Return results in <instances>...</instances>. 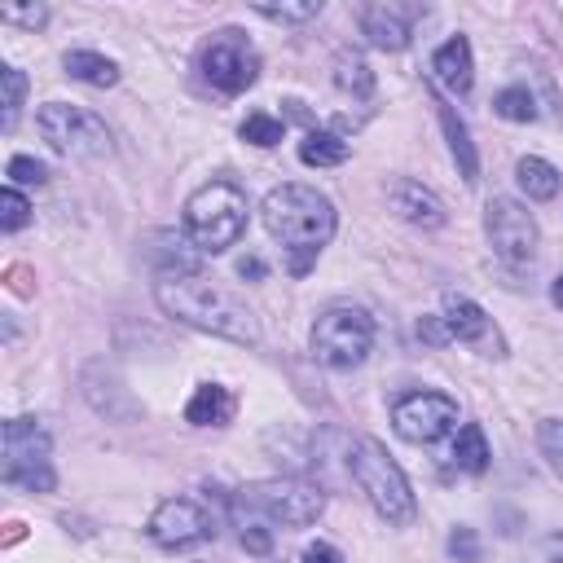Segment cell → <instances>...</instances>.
I'll return each mask as SVG.
<instances>
[{"instance_id":"1","label":"cell","mask_w":563,"mask_h":563,"mask_svg":"<svg viewBox=\"0 0 563 563\" xmlns=\"http://www.w3.org/2000/svg\"><path fill=\"white\" fill-rule=\"evenodd\" d=\"M154 299L167 317L202 330V334H216V339H229V343H260V321L255 312L220 282L202 277V273H176V277H158L154 282Z\"/></svg>"},{"instance_id":"26","label":"cell","mask_w":563,"mask_h":563,"mask_svg":"<svg viewBox=\"0 0 563 563\" xmlns=\"http://www.w3.org/2000/svg\"><path fill=\"white\" fill-rule=\"evenodd\" d=\"M493 110H497L501 119H510V123H532V119H537V97H532L523 84H510V88H501V92L493 97Z\"/></svg>"},{"instance_id":"33","label":"cell","mask_w":563,"mask_h":563,"mask_svg":"<svg viewBox=\"0 0 563 563\" xmlns=\"http://www.w3.org/2000/svg\"><path fill=\"white\" fill-rule=\"evenodd\" d=\"M9 180L13 185H44L48 180V167L40 158H31V154H13L9 158Z\"/></svg>"},{"instance_id":"34","label":"cell","mask_w":563,"mask_h":563,"mask_svg":"<svg viewBox=\"0 0 563 563\" xmlns=\"http://www.w3.org/2000/svg\"><path fill=\"white\" fill-rule=\"evenodd\" d=\"M449 554H453L457 563H479V537H475V528L457 523V528L449 532Z\"/></svg>"},{"instance_id":"22","label":"cell","mask_w":563,"mask_h":563,"mask_svg":"<svg viewBox=\"0 0 563 563\" xmlns=\"http://www.w3.org/2000/svg\"><path fill=\"white\" fill-rule=\"evenodd\" d=\"M347 154H352V145H347L339 132H325V128H312V132H303V141H299V158H303L308 167H339Z\"/></svg>"},{"instance_id":"19","label":"cell","mask_w":563,"mask_h":563,"mask_svg":"<svg viewBox=\"0 0 563 563\" xmlns=\"http://www.w3.org/2000/svg\"><path fill=\"white\" fill-rule=\"evenodd\" d=\"M229 418H233V396H229V387H220V383H198L194 396H189V405H185V422H194V427H224Z\"/></svg>"},{"instance_id":"16","label":"cell","mask_w":563,"mask_h":563,"mask_svg":"<svg viewBox=\"0 0 563 563\" xmlns=\"http://www.w3.org/2000/svg\"><path fill=\"white\" fill-rule=\"evenodd\" d=\"M387 207H391L400 220L418 224V229H440V224L449 220V211H444L440 194H435V189H427L422 180H409V176H400V180H391V185H387Z\"/></svg>"},{"instance_id":"37","label":"cell","mask_w":563,"mask_h":563,"mask_svg":"<svg viewBox=\"0 0 563 563\" xmlns=\"http://www.w3.org/2000/svg\"><path fill=\"white\" fill-rule=\"evenodd\" d=\"M550 299H554V303H559V308H563V273H559V277H554V286H550Z\"/></svg>"},{"instance_id":"36","label":"cell","mask_w":563,"mask_h":563,"mask_svg":"<svg viewBox=\"0 0 563 563\" xmlns=\"http://www.w3.org/2000/svg\"><path fill=\"white\" fill-rule=\"evenodd\" d=\"M545 563H563V532H554V537H545Z\"/></svg>"},{"instance_id":"25","label":"cell","mask_w":563,"mask_h":563,"mask_svg":"<svg viewBox=\"0 0 563 563\" xmlns=\"http://www.w3.org/2000/svg\"><path fill=\"white\" fill-rule=\"evenodd\" d=\"M0 88H4V97H0V106H4L0 128L13 132V123H18V114H22V101H26V75H22L18 66H0Z\"/></svg>"},{"instance_id":"35","label":"cell","mask_w":563,"mask_h":563,"mask_svg":"<svg viewBox=\"0 0 563 563\" xmlns=\"http://www.w3.org/2000/svg\"><path fill=\"white\" fill-rule=\"evenodd\" d=\"M299 563H347L330 541H312L303 554H299Z\"/></svg>"},{"instance_id":"28","label":"cell","mask_w":563,"mask_h":563,"mask_svg":"<svg viewBox=\"0 0 563 563\" xmlns=\"http://www.w3.org/2000/svg\"><path fill=\"white\" fill-rule=\"evenodd\" d=\"M537 449H541L545 466L563 479V418H541L537 422Z\"/></svg>"},{"instance_id":"21","label":"cell","mask_w":563,"mask_h":563,"mask_svg":"<svg viewBox=\"0 0 563 563\" xmlns=\"http://www.w3.org/2000/svg\"><path fill=\"white\" fill-rule=\"evenodd\" d=\"M515 180H519V189H523L532 202H550V198L559 194V167L545 163V158H537V154H523V158L515 163Z\"/></svg>"},{"instance_id":"30","label":"cell","mask_w":563,"mask_h":563,"mask_svg":"<svg viewBox=\"0 0 563 563\" xmlns=\"http://www.w3.org/2000/svg\"><path fill=\"white\" fill-rule=\"evenodd\" d=\"M26 220H31V202H26L13 185H4V189H0V229L13 233V229H22Z\"/></svg>"},{"instance_id":"14","label":"cell","mask_w":563,"mask_h":563,"mask_svg":"<svg viewBox=\"0 0 563 563\" xmlns=\"http://www.w3.org/2000/svg\"><path fill=\"white\" fill-rule=\"evenodd\" d=\"M79 387H84V400H88L97 413H106L110 422H132V418H141V400L123 387V378H119L106 361H92V365L79 374Z\"/></svg>"},{"instance_id":"3","label":"cell","mask_w":563,"mask_h":563,"mask_svg":"<svg viewBox=\"0 0 563 563\" xmlns=\"http://www.w3.org/2000/svg\"><path fill=\"white\" fill-rule=\"evenodd\" d=\"M347 471H352L356 488L365 493V501L374 506L378 519H387V523H396V528L413 523V515H418L413 488H409L405 471L387 457V449H383L378 440L356 435V440L347 444Z\"/></svg>"},{"instance_id":"31","label":"cell","mask_w":563,"mask_h":563,"mask_svg":"<svg viewBox=\"0 0 563 563\" xmlns=\"http://www.w3.org/2000/svg\"><path fill=\"white\" fill-rule=\"evenodd\" d=\"M238 515V537H242V545L251 550V554H268L273 550V532L264 528V519H255V515H242V510H233Z\"/></svg>"},{"instance_id":"32","label":"cell","mask_w":563,"mask_h":563,"mask_svg":"<svg viewBox=\"0 0 563 563\" xmlns=\"http://www.w3.org/2000/svg\"><path fill=\"white\" fill-rule=\"evenodd\" d=\"M0 22L9 26H26V31H40L48 22V9L44 4H4L0 9Z\"/></svg>"},{"instance_id":"20","label":"cell","mask_w":563,"mask_h":563,"mask_svg":"<svg viewBox=\"0 0 563 563\" xmlns=\"http://www.w3.org/2000/svg\"><path fill=\"white\" fill-rule=\"evenodd\" d=\"M66 75L79 79V84H92V88H114L119 84V62L106 57V53H92V48H70L62 57Z\"/></svg>"},{"instance_id":"12","label":"cell","mask_w":563,"mask_h":563,"mask_svg":"<svg viewBox=\"0 0 563 563\" xmlns=\"http://www.w3.org/2000/svg\"><path fill=\"white\" fill-rule=\"evenodd\" d=\"M150 541L163 545V550H185V545H198L216 532L211 515L194 501V497H167L150 510V523H145Z\"/></svg>"},{"instance_id":"10","label":"cell","mask_w":563,"mask_h":563,"mask_svg":"<svg viewBox=\"0 0 563 563\" xmlns=\"http://www.w3.org/2000/svg\"><path fill=\"white\" fill-rule=\"evenodd\" d=\"M484 233H488L493 255L506 268H528L532 264V255H537V220H532V211L519 198H506V194L488 198Z\"/></svg>"},{"instance_id":"8","label":"cell","mask_w":563,"mask_h":563,"mask_svg":"<svg viewBox=\"0 0 563 563\" xmlns=\"http://www.w3.org/2000/svg\"><path fill=\"white\" fill-rule=\"evenodd\" d=\"M35 128H40V136H44L57 154H66V158H106V154L114 150L110 128H106L92 110L70 106V101H44V106L35 110Z\"/></svg>"},{"instance_id":"6","label":"cell","mask_w":563,"mask_h":563,"mask_svg":"<svg viewBox=\"0 0 563 563\" xmlns=\"http://www.w3.org/2000/svg\"><path fill=\"white\" fill-rule=\"evenodd\" d=\"M0 479L22 493H53V440L40 418H9L0 431Z\"/></svg>"},{"instance_id":"17","label":"cell","mask_w":563,"mask_h":563,"mask_svg":"<svg viewBox=\"0 0 563 563\" xmlns=\"http://www.w3.org/2000/svg\"><path fill=\"white\" fill-rule=\"evenodd\" d=\"M431 79L453 92V97H466L471 84H475V62H471V40L466 35H453L444 40L435 53H431Z\"/></svg>"},{"instance_id":"18","label":"cell","mask_w":563,"mask_h":563,"mask_svg":"<svg viewBox=\"0 0 563 563\" xmlns=\"http://www.w3.org/2000/svg\"><path fill=\"white\" fill-rule=\"evenodd\" d=\"M435 106H440V128H444V136H449V154H453V163H457V176H462L466 185H475V180H479V154H475V141H471V128H466V119H462L444 97H435Z\"/></svg>"},{"instance_id":"15","label":"cell","mask_w":563,"mask_h":563,"mask_svg":"<svg viewBox=\"0 0 563 563\" xmlns=\"http://www.w3.org/2000/svg\"><path fill=\"white\" fill-rule=\"evenodd\" d=\"M413 18H418V9L378 0V4H365V9H361V35H365L374 48H383V53H400V48H409Z\"/></svg>"},{"instance_id":"9","label":"cell","mask_w":563,"mask_h":563,"mask_svg":"<svg viewBox=\"0 0 563 563\" xmlns=\"http://www.w3.org/2000/svg\"><path fill=\"white\" fill-rule=\"evenodd\" d=\"M198 66H202V79H207L216 92L233 97V92H246V88L260 79V48L246 40V31L224 26V31H216V35L202 44Z\"/></svg>"},{"instance_id":"23","label":"cell","mask_w":563,"mask_h":563,"mask_svg":"<svg viewBox=\"0 0 563 563\" xmlns=\"http://www.w3.org/2000/svg\"><path fill=\"white\" fill-rule=\"evenodd\" d=\"M453 466L457 471H466V475H479L484 466H488V440H484V427L479 422H462L457 427V435H453Z\"/></svg>"},{"instance_id":"27","label":"cell","mask_w":563,"mask_h":563,"mask_svg":"<svg viewBox=\"0 0 563 563\" xmlns=\"http://www.w3.org/2000/svg\"><path fill=\"white\" fill-rule=\"evenodd\" d=\"M242 141H251V145H260V150H268V145H282V136H286V123L282 119H273L268 110H251L246 119H242Z\"/></svg>"},{"instance_id":"5","label":"cell","mask_w":563,"mask_h":563,"mask_svg":"<svg viewBox=\"0 0 563 563\" xmlns=\"http://www.w3.org/2000/svg\"><path fill=\"white\" fill-rule=\"evenodd\" d=\"M233 510L255 515L264 523H282V528H308L321 519L325 510V493L321 484L295 479V475H273V479H255L233 497Z\"/></svg>"},{"instance_id":"7","label":"cell","mask_w":563,"mask_h":563,"mask_svg":"<svg viewBox=\"0 0 563 563\" xmlns=\"http://www.w3.org/2000/svg\"><path fill=\"white\" fill-rule=\"evenodd\" d=\"M374 347V317L356 303H330L312 321V356L325 369H356Z\"/></svg>"},{"instance_id":"2","label":"cell","mask_w":563,"mask_h":563,"mask_svg":"<svg viewBox=\"0 0 563 563\" xmlns=\"http://www.w3.org/2000/svg\"><path fill=\"white\" fill-rule=\"evenodd\" d=\"M260 216H264V229L282 242L286 268H290L295 277H303V273L312 268V260L321 255V246H325V242L334 238V229H339L334 202H330L317 185H299V180L268 189Z\"/></svg>"},{"instance_id":"13","label":"cell","mask_w":563,"mask_h":563,"mask_svg":"<svg viewBox=\"0 0 563 563\" xmlns=\"http://www.w3.org/2000/svg\"><path fill=\"white\" fill-rule=\"evenodd\" d=\"M444 330H449V339H457V343H466V347H475L479 356H506V343H501V334H497V325H493V317L475 303V299H466V295H444Z\"/></svg>"},{"instance_id":"29","label":"cell","mask_w":563,"mask_h":563,"mask_svg":"<svg viewBox=\"0 0 563 563\" xmlns=\"http://www.w3.org/2000/svg\"><path fill=\"white\" fill-rule=\"evenodd\" d=\"M255 13L260 18H268V22H312V18H321V0H295V4H255Z\"/></svg>"},{"instance_id":"4","label":"cell","mask_w":563,"mask_h":563,"mask_svg":"<svg viewBox=\"0 0 563 563\" xmlns=\"http://www.w3.org/2000/svg\"><path fill=\"white\" fill-rule=\"evenodd\" d=\"M185 233L198 251H229L246 233V194L233 180H207L185 198Z\"/></svg>"},{"instance_id":"11","label":"cell","mask_w":563,"mask_h":563,"mask_svg":"<svg viewBox=\"0 0 563 563\" xmlns=\"http://www.w3.org/2000/svg\"><path fill=\"white\" fill-rule=\"evenodd\" d=\"M457 427V400L444 391H405L391 405V431L409 444H435Z\"/></svg>"},{"instance_id":"24","label":"cell","mask_w":563,"mask_h":563,"mask_svg":"<svg viewBox=\"0 0 563 563\" xmlns=\"http://www.w3.org/2000/svg\"><path fill=\"white\" fill-rule=\"evenodd\" d=\"M334 84H339L343 92L361 97V101L374 92V75H369V66H365L361 53H339V57H334Z\"/></svg>"}]
</instances>
